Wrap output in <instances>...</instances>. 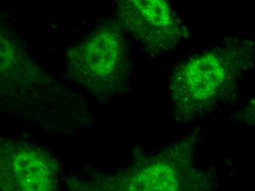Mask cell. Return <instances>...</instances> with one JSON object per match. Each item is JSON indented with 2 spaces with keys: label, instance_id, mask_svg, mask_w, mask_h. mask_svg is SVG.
I'll list each match as a JSON object with an SVG mask.
<instances>
[{
  "label": "cell",
  "instance_id": "1",
  "mask_svg": "<svg viewBox=\"0 0 255 191\" xmlns=\"http://www.w3.org/2000/svg\"><path fill=\"white\" fill-rule=\"evenodd\" d=\"M255 64V42L242 37L224 40L215 47L179 64L169 82L172 116L180 122L201 117L226 102Z\"/></svg>",
  "mask_w": 255,
  "mask_h": 191
},
{
  "label": "cell",
  "instance_id": "2",
  "mask_svg": "<svg viewBox=\"0 0 255 191\" xmlns=\"http://www.w3.org/2000/svg\"><path fill=\"white\" fill-rule=\"evenodd\" d=\"M196 136L182 138L109 176L74 180L71 191H211V177L195 163Z\"/></svg>",
  "mask_w": 255,
  "mask_h": 191
},
{
  "label": "cell",
  "instance_id": "3",
  "mask_svg": "<svg viewBox=\"0 0 255 191\" xmlns=\"http://www.w3.org/2000/svg\"><path fill=\"white\" fill-rule=\"evenodd\" d=\"M68 75L96 95L121 91L129 71L128 51L122 29L104 24L68 50Z\"/></svg>",
  "mask_w": 255,
  "mask_h": 191
},
{
  "label": "cell",
  "instance_id": "4",
  "mask_svg": "<svg viewBox=\"0 0 255 191\" xmlns=\"http://www.w3.org/2000/svg\"><path fill=\"white\" fill-rule=\"evenodd\" d=\"M121 25L147 52L155 55L173 50L184 29L172 7L164 0L118 1Z\"/></svg>",
  "mask_w": 255,
  "mask_h": 191
},
{
  "label": "cell",
  "instance_id": "5",
  "mask_svg": "<svg viewBox=\"0 0 255 191\" xmlns=\"http://www.w3.org/2000/svg\"><path fill=\"white\" fill-rule=\"evenodd\" d=\"M1 191H57L58 165L49 153L18 141L1 144Z\"/></svg>",
  "mask_w": 255,
  "mask_h": 191
},
{
  "label": "cell",
  "instance_id": "6",
  "mask_svg": "<svg viewBox=\"0 0 255 191\" xmlns=\"http://www.w3.org/2000/svg\"><path fill=\"white\" fill-rule=\"evenodd\" d=\"M235 120L255 128V94L242 109L235 114Z\"/></svg>",
  "mask_w": 255,
  "mask_h": 191
}]
</instances>
